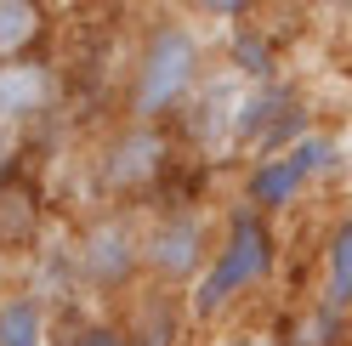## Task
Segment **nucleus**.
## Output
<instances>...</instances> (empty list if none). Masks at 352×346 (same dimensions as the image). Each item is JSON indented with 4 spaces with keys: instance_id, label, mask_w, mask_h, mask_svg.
Returning <instances> with one entry per match:
<instances>
[{
    "instance_id": "nucleus-1",
    "label": "nucleus",
    "mask_w": 352,
    "mask_h": 346,
    "mask_svg": "<svg viewBox=\"0 0 352 346\" xmlns=\"http://www.w3.org/2000/svg\"><path fill=\"white\" fill-rule=\"evenodd\" d=\"M199 69H205L199 34L188 23H176V17H153L137 57H131V74H125V119L160 125L165 114H176L199 85Z\"/></svg>"
},
{
    "instance_id": "nucleus-2",
    "label": "nucleus",
    "mask_w": 352,
    "mask_h": 346,
    "mask_svg": "<svg viewBox=\"0 0 352 346\" xmlns=\"http://www.w3.org/2000/svg\"><path fill=\"white\" fill-rule=\"evenodd\" d=\"M267 267H273V233H267V222H261L250 205L233 210L228 216V239L210 250V267L199 273V284L188 290V312L199 323H216L245 290H256L261 278H267Z\"/></svg>"
},
{
    "instance_id": "nucleus-3",
    "label": "nucleus",
    "mask_w": 352,
    "mask_h": 346,
    "mask_svg": "<svg viewBox=\"0 0 352 346\" xmlns=\"http://www.w3.org/2000/svg\"><path fill=\"white\" fill-rule=\"evenodd\" d=\"M74 284L91 295H131L142 284V233L125 210H97L74 233Z\"/></svg>"
},
{
    "instance_id": "nucleus-4",
    "label": "nucleus",
    "mask_w": 352,
    "mask_h": 346,
    "mask_svg": "<svg viewBox=\"0 0 352 346\" xmlns=\"http://www.w3.org/2000/svg\"><path fill=\"white\" fill-rule=\"evenodd\" d=\"M205 267H210V227H205L199 210L170 205L142 227V278L153 290L199 284Z\"/></svg>"
},
{
    "instance_id": "nucleus-5",
    "label": "nucleus",
    "mask_w": 352,
    "mask_h": 346,
    "mask_svg": "<svg viewBox=\"0 0 352 346\" xmlns=\"http://www.w3.org/2000/svg\"><path fill=\"white\" fill-rule=\"evenodd\" d=\"M165 165H170V142L160 125H120L114 137H102L97 142V154H91V182L102 199H137V193H148L153 182L165 176Z\"/></svg>"
},
{
    "instance_id": "nucleus-6",
    "label": "nucleus",
    "mask_w": 352,
    "mask_h": 346,
    "mask_svg": "<svg viewBox=\"0 0 352 346\" xmlns=\"http://www.w3.org/2000/svg\"><path fill=\"white\" fill-rule=\"evenodd\" d=\"M336 165V142L329 137H301L296 148H284V154H273V159H256V170L245 176V199H250V210L261 216V210H284L296 199V193L318 176V170H329Z\"/></svg>"
},
{
    "instance_id": "nucleus-7",
    "label": "nucleus",
    "mask_w": 352,
    "mask_h": 346,
    "mask_svg": "<svg viewBox=\"0 0 352 346\" xmlns=\"http://www.w3.org/2000/svg\"><path fill=\"white\" fill-rule=\"evenodd\" d=\"M57 102H63V74L52 69L46 57L0 62V125H6V131L57 114Z\"/></svg>"
},
{
    "instance_id": "nucleus-8",
    "label": "nucleus",
    "mask_w": 352,
    "mask_h": 346,
    "mask_svg": "<svg viewBox=\"0 0 352 346\" xmlns=\"http://www.w3.org/2000/svg\"><path fill=\"white\" fill-rule=\"evenodd\" d=\"M40 233H46L40 193L23 176H0V255H34Z\"/></svg>"
},
{
    "instance_id": "nucleus-9",
    "label": "nucleus",
    "mask_w": 352,
    "mask_h": 346,
    "mask_svg": "<svg viewBox=\"0 0 352 346\" xmlns=\"http://www.w3.org/2000/svg\"><path fill=\"white\" fill-rule=\"evenodd\" d=\"M120 335L125 346H176V335H182V307L170 301V290H137L131 295V307L120 318Z\"/></svg>"
},
{
    "instance_id": "nucleus-10",
    "label": "nucleus",
    "mask_w": 352,
    "mask_h": 346,
    "mask_svg": "<svg viewBox=\"0 0 352 346\" xmlns=\"http://www.w3.org/2000/svg\"><path fill=\"white\" fill-rule=\"evenodd\" d=\"M0 346H52V307L40 290L0 295Z\"/></svg>"
},
{
    "instance_id": "nucleus-11",
    "label": "nucleus",
    "mask_w": 352,
    "mask_h": 346,
    "mask_svg": "<svg viewBox=\"0 0 352 346\" xmlns=\"http://www.w3.org/2000/svg\"><path fill=\"white\" fill-rule=\"evenodd\" d=\"M52 34V12L34 0H0V62L34 57V46Z\"/></svg>"
},
{
    "instance_id": "nucleus-12",
    "label": "nucleus",
    "mask_w": 352,
    "mask_h": 346,
    "mask_svg": "<svg viewBox=\"0 0 352 346\" xmlns=\"http://www.w3.org/2000/svg\"><path fill=\"white\" fill-rule=\"evenodd\" d=\"M324 307L336 318L352 307V216L329 233V250H324Z\"/></svg>"
},
{
    "instance_id": "nucleus-13",
    "label": "nucleus",
    "mask_w": 352,
    "mask_h": 346,
    "mask_svg": "<svg viewBox=\"0 0 352 346\" xmlns=\"http://www.w3.org/2000/svg\"><path fill=\"white\" fill-rule=\"evenodd\" d=\"M52 346H125V335L114 318H97V323H63V335Z\"/></svg>"
},
{
    "instance_id": "nucleus-14",
    "label": "nucleus",
    "mask_w": 352,
    "mask_h": 346,
    "mask_svg": "<svg viewBox=\"0 0 352 346\" xmlns=\"http://www.w3.org/2000/svg\"><path fill=\"white\" fill-rule=\"evenodd\" d=\"M233 62H239V69H245L250 80H267L273 74V46H267V40H261V34H239L233 40Z\"/></svg>"
},
{
    "instance_id": "nucleus-15",
    "label": "nucleus",
    "mask_w": 352,
    "mask_h": 346,
    "mask_svg": "<svg viewBox=\"0 0 352 346\" xmlns=\"http://www.w3.org/2000/svg\"><path fill=\"white\" fill-rule=\"evenodd\" d=\"M239 346H278V341H239Z\"/></svg>"
}]
</instances>
